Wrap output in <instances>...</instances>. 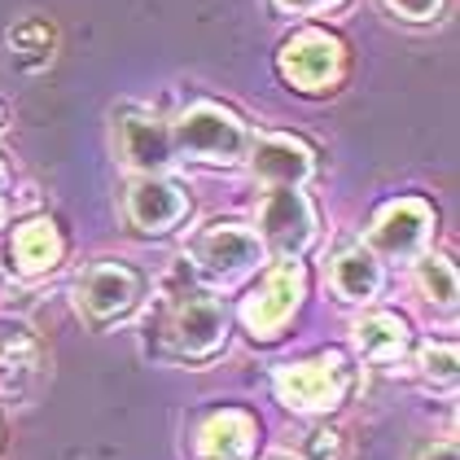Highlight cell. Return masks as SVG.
<instances>
[{
	"label": "cell",
	"mask_w": 460,
	"mask_h": 460,
	"mask_svg": "<svg viewBox=\"0 0 460 460\" xmlns=\"http://www.w3.org/2000/svg\"><path fill=\"white\" fill-rule=\"evenodd\" d=\"M417 281H421L429 303H443V307L456 303V268L447 259H421L417 263Z\"/></svg>",
	"instance_id": "cell-18"
},
{
	"label": "cell",
	"mask_w": 460,
	"mask_h": 460,
	"mask_svg": "<svg viewBox=\"0 0 460 460\" xmlns=\"http://www.w3.org/2000/svg\"><path fill=\"white\" fill-rule=\"evenodd\" d=\"M58 254H62V237H58V228L49 219H31V224H22L13 233V263H18V272H44V268L58 263Z\"/></svg>",
	"instance_id": "cell-14"
},
{
	"label": "cell",
	"mask_w": 460,
	"mask_h": 460,
	"mask_svg": "<svg viewBox=\"0 0 460 460\" xmlns=\"http://www.w3.org/2000/svg\"><path fill=\"white\" fill-rule=\"evenodd\" d=\"M429 224H434V215H429L421 198H403V202H394V207L377 215L373 250H382L390 259H412L425 246V237H429Z\"/></svg>",
	"instance_id": "cell-9"
},
{
	"label": "cell",
	"mask_w": 460,
	"mask_h": 460,
	"mask_svg": "<svg viewBox=\"0 0 460 460\" xmlns=\"http://www.w3.org/2000/svg\"><path fill=\"white\" fill-rule=\"evenodd\" d=\"M351 386V373L342 364V355H324L312 364H289L277 373V394L298 412H329L342 403V394Z\"/></svg>",
	"instance_id": "cell-2"
},
{
	"label": "cell",
	"mask_w": 460,
	"mask_h": 460,
	"mask_svg": "<svg viewBox=\"0 0 460 460\" xmlns=\"http://www.w3.org/2000/svg\"><path fill=\"white\" fill-rule=\"evenodd\" d=\"M421 460H456V447H452V443H443V447H434V452H425Z\"/></svg>",
	"instance_id": "cell-23"
},
{
	"label": "cell",
	"mask_w": 460,
	"mask_h": 460,
	"mask_svg": "<svg viewBox=\"0 0 460 460\" xmlns=\"http://www.w3.org/2000/svg\"><path fill=\"white\" fill-rule=\"evenodd\" d=\"M355 338H359L364 355L394 359V355H403V347H408V324L399 316H390V312H368V316L355 324Z\"/></svg>",
	"instance_id": "cell-16"
},
{
	"label": "cell",
	"mask_w": 460,
	"mask_h": 460,
	"mask_svg": "<svg viewBox=\"0 0 460 460\" xmlns=\"http://www.w3.org/2000/svg\"><path fill=\"white\" fill-rule=\"evenodd\" d=\"M312 228H316L312 202L298 193V184H277L263 198V207H259V233H263V242L277 250V254H285V259L303 254L307 242H312Z\"/></svg>",
	"instance_id": "cell-3"
},
{
	"label": "cell",
	"mask_w": 460,
	"mask_h": 460,
	"mask_svg": "<svg viewBox=\"0 0 460 460\" xmlns=\"http://www.w3.org/2000/svg\"><path fill=\"white\" fill-rule=\"evenodd\" d=\"M198 447L207 460H246L254 452V421L246 412L228 408V412H215L211 421L202 425L198 434Z\"/></svg>",
	"instance_id": "cell-13"
},
{
	"label": "cell",
	"mask_w": 460,
	"mask_h": 460,
	"mask_svg": "<svg viewBox=\"0 0 460 460\" xmlns=\"http://www.w3.org/2000/svg\"><path fill=\"white\" fill-rule=\"evenodd\" d=\"M338 66H342L338 40L320 36V31H303V36H294L281 49L285 79H289L294 88H303V93H320V88L338 75Z\"/></svg>",
	"instance_id": "cell-7"
},
{
	"label": "cell",
	"mask_w": 460,
	"mask_h": 460,
	"mask_svg": "<svg viewBox=\"0 0 460 460\" xmlns=\"http://www.w3.org/2000/svg\"><path fill=\"white\" fill-rule=\"evenodd\" d=\"M298 298H303V268H298V263H281V268L246 298V312H242V316H246L250 333H254V338H277L285 329V320L294 316Z\"/></svg>",
	"instance_id": "cell-5"
},
{
	"label": "cell",
	"mask_w": 460,
	"mask_h": 460,
	"mask_svg": "<svg viewBox=\"0 0 460 460\" xmlns=\"http://www.w3.org/2000/svg\"><path fill=\"white\" fill-rule=\"evenodd\" d=\"M303 452H307V460H333L338 456V434L333 429H312Z\"/></svg>",
	"instance_id": "cell-20"
},
{
	"label": "cell",
	"mask_w": 460,
	"mask_h": 460,
	"mask_svg": "<svg viewBox=\"0 0 460 460\" xmlns=\"http://www.w3.org/2000/svg\"><path fill=\"white\" fill-rule=\"evenodd\" d=\"M119 149H123V158L132 167L158 172V167L172 163V149L176 145H172V128L167 123H158L154 114H141V110H128L119 119Z\"/></svg>",
	"instance_id": "cell-10"
},
{
	"label": "cell",
	"mask_w": 460,
	"mask_h": 460,
	"mask_svg": "<svg viewBox=\"0 0 460 460\" xmlns=\"http://www.w3.org/2000/svg\"><path fill=\"white\" fill-rule=\"evenodd\" d=\"M172 145L193 154V158H202V163H237L246 154L250 137L237 114L202 102V106L180 114V123L172 128Z\"/></svg>",
	"instance_id": "cell-1"
},
{
	"label": "cell",
	"mask_w": 460,
	"mask_h": 460,
	"mask_svg": "<svg viewBox=\"0 0 460 460\" xmlns=\"http://www.w3.org/2000/svg\"><path fill=\"white\" fill-rule=\"evenodd\" d=\"M425 377H438V382H456V347H429L421 355Z\"/></svg>",
	"instance_id": "cell-19"
},
{
	"label": "cell",
	"mask_w": 460,
	"mask_h": 460,
	"mask_svg": "<svg viewBox=\"0 0 460 460\" xmlns=\"http://www.w3.org/2000/svg\"><path fill=\"white\" fill-rule=\"evenodd\" d=\"M224 333H228V316H224V307L215 303L211 294L184 298L176 320H172V347L180 355H189V359L215 355L224 347Z\"/></svg>",
	"instance_id": "cell-6"
},
{
	"label": "cell",
	"mask_w": 460,
	"mask_h": 460,
	"mask_svg": "<svg viewBox=\"0 0 460 460\" xmlns=\"http://www.w3.org/2000/svg\"><path fill=\"white\" fill-rule=\"evenodd\" d=\"M394 13H403V18H412V22H425L429 13H438V4L443 0H386Z\"/></svg>",
	"instance_id": "cell-21"
},
{
	"label": "cell",
	"mask_w": 460,
	"mask_h": 460,
	"mask_svg": "<svg viewBox=\"0 0 460 460\" xmlns=\"http://www.w3.org/2000/svg\"><path fill=\"white\" fill-rule=\"evenodd\" d=\"M254 172L272 189L277 184H303L312 176V149L294 137H263L254 145Z\"/></svg>",
	"instance_id": "cell-12"
},
{
	"label": "cell",
	"mask_w": 460,
	"mask_h": 460,
	"mask_svg": "<svg viewBox=\"0 0 460 460\" xmlns=\"http://www.w3.org/2000/svg\"><path fill=\"white\" fill-rule=\"evenodd\" d=\"M193 259L215 281H237V277H246L250 268L263 259V242L250 228H242V224H215V228H207L198 237Z\"/></svg>",
	"instance_id": "cell-4"
},
{
	"label": "cell",
	"mask_w": 460,
	"mask_h": 460,
	"mask_svg": "<svg viewBox=\"0 0 460 460\" xmlns=\"http://www.w3.org/2000/svg\"><path fill=\"white\" fill-rule=\"evenodd\" d=\"M128 211H132V219H137V228H145V233H167V228H176L180 219H184L189 202H184V193H180L172 180L145 176V180L132 184Z\"/></svg>",
	"instance_id": "cell-11"
},
{
	"label": "cell",
	"mask_w": 460,
	"mask_h": 460,
	"mask_svg": "<svg viewBox=\"0 0 460 460\" xmlns=\"http://www.w3.org/2000/svg\"><path fill=\"white\" fill-rule=\"evenodd\" d=\"M141 298V277L123 263H97L84 281H79V307L97 320H114L132 312Z\"/></svg>",
	"instance_id": "cell-8"
},
{
	"label": "cell",
	"mask_w": 460,
	"mask_h": 460,
	"mask_svg": "<svg viewBox=\"0 0 460 460\" xmlns=\"http://www.w3.org/2000/svg\"><path fill=\"white\" fill-rule=\"evenodd\" d=\"M277 4L289 13H316V9H333L338 0H277Z\"/></svg>",
	"instance_id": "cell-22"
},
{
	"label": "cell",
	"mask_w": 460,
	"mask_h": 460,
	"mask_svg": "<svg viewBox=\"0 0 460 460\" xmlns=\"http://www.w3.org/2000/svg\"><path fill=\"white\" fill-rule=\"evenodd\" d=\"M333 285H338L342 298H373L377 285H382V263H377V254L364 250V246L342 250V254L333 259Z\"/></svg>",
	"instance_id": "cell-15"
},
{
	"label": "cell",
	"mask_w": 460,
	"mask_h": 460,
	"mask_svg": "<svg viewBox=\"0 0 460 460\" xmlns=\"http://www.w3.org/2000/svg\"><path fill=\"white\" fill-rule=\"evenodd\" d=\"M9 49H13L27 66H40V62L49 58V49H53V27L40 22V18H27V22H18V27L9 31Z\"/></svg>",
	"instance_id": "cell-17"
},
{
	"label": "cell",
	"mask_w": 460,
	"mask_h": 460,
	"mask_svg": "<svg viewBox=\"0 0 460 460\" xmlns=\"http://www.w3.org/2000/svg\"><path fill=\"white\" fill-rule=\"evenodd\" d=\"M0 184H4V172H0Z\"/></svg>",
	"instance_id": "cell-24"
}]
</instances>
